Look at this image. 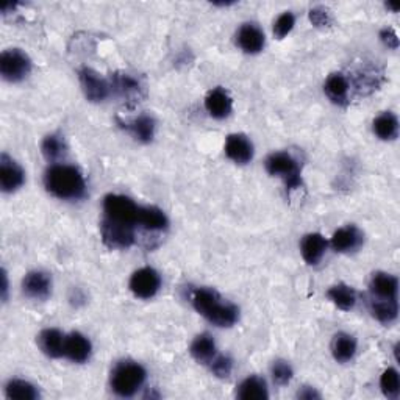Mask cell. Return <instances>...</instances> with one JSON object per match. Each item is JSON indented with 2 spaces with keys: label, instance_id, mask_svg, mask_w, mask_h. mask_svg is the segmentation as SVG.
I'll return each mask as SVG.
<instances>
[{
  "label": "cell",
  "instance_id": "obj_21",
  "mask_svg": "<svg viewBox=\"0 0 400 400\" xmlns=\"http://www.w3.org/2000/svg\"><path fill=\"white\" fill-rule=\"evenodd\" d=\"M349 82L343 74H332L324 85V91L333 104L346 105L349 99Z\"/></svg>",
  "mask_w": 400,
  "mask_h": 400
},
{
  "label": "cell",
  "instance_id": "obj_14",
  "mask_svg": "<svg viewBox=\"0 0 400 400\" xmlns=\"http://www.w3.org/2000/svg\"><path fill=\"white\" fill-rule=\"evenodd\" d=\"M91 355V343L85 334L72 332L64 339V356L74 363H85Z\"/></svg>",
  "mask_w": 400,
  "mask_h": 400
},
{
  "label": "cell",
  "instance_id": "obj_22",
  "mask_svg": "<svg viewBox=\"0 0 400 400\" xmlns=\"http://www.w3.org/2000/svg\"><path fill=\"white\" fill-rule=\"evenodd\" d=\"M114 91L119 94L122 99L136 102L141 99V85L136 78L128 74H114L113 86Z\"/></svg>",
  "mask_w": 400,
  "mask_h": 400
},
{
  "label": "cell",
  "instance_id": "obj_20",
  "mask_svg": "<svg viewBox=\"0 0 400 400\" xmlns=\"http://www.w3.org/2000/svg\"><path fill=\"white\" fill-rule=\"evenodd\" d=\"M191 355L195 361L210 366L217 356V349L214 339L210 334H199L191 344Z\"/></svg>",
  "mask_w": 400,
  "mask_h": 400
},
{
  "label": "cell",
  "instance_id": "obj_32",
  "mask_svg": "<svg viewBox=\"0 0 400 400\" xmlns=\"http://www.w3.org/2000/svg\"><path fill=\"white\" fill-rule=\"evenodd\" d=\"M380 388L383 391V394L388 399H397L400 394V377L396 369L388 368L382 374L380 378Z\"/></svg>",
  "mask_w": 400,
  "mask_h": 400
},
{
  "label": "cell",
  "instance_id": "obj_16",
  "mask_svg": "<svg viewBox=\"0 0 400 400\" xmlns=\"http://www.w3.org/2000/svg\"><path fill=\"white\" fill-rule=\"evenodd\" d=\"M363 239L365 236L355 225H347V227L334 231L332 236V247L341 253L353 252L363 244Z\"/></svg>",
  "mask_w": 400,
  "mask_h": 400
},
{
  "label": "cell",
  "instance_id": "obj_7",
  "mask_svg": "<svg viewBox=\"0 0 400 400\" xmlns=\"http://www.w3.org/2000/svg\"><path fill=\"white\" fill-rule=\"evenodd\" d=\"M135 229L133 225L104 219L100 225L102 239L110 249H128L135 243Z\"/></svg>",
  "mask_w": 400,
  "mask_h": 400
},
{
  "label": "cell",
  "instance_id": "obj_38",
  "mask_svg": "<svg viewBox=\"0 0 400 400\" xmlns=\"http://www.w3.org/2000/svg\"><path fill=\"white\" fill-rule=\"evenodd\" d=\"M299 399H305V400H313V399H319V392H316V389H313L310 387H305L303 389L299 391Z\"/></svg>",
  "mask_w": 400,
  "mask_h": 400
},
{
  "label": "cell",
  "instance_id": "obj_31",
  "mask_svg": "<svg viewBox=\"0 0 400 400\" xmlns=\"http://www.w3.org/2000/svg\"><path fill=\"white\" fill-rule=\"evenodd\" d=\"M42 155H44L49 162H58L64 155H66V144L58 135H49L42 141Z\"/></svg>",
  "mask_w": 400,
  "mask_h": 400
},
{
  "label": "cell",
  "instance_id": "obj_26",
  "mask_svg": "<svg viewBox=\"0 0 400 400\" xmlns=\"http://www.w3.org/2000/svg\"><path fill=\"white\" fill-rule=\"evenodd\" d=\"M369 310H370V313H372V316L377 319L378 322H382L384 325H389L397 319L399 303H397V301L370 299Z\"/></svg>",
  "mask_w": 400,
  "mask_h": 400
},
{
  "label": "cell",
  "instance_id": "obj_24",
  "mask_svg": "<svg viewBox=\"0 0 400 400\" xmlns=\"http://www.w3.org/2000/svg\"><path fill=\"white\" fill-rule=\"evenodd\" d=\"M138 227L145 230L159 231L167 227V217L157 207H140V216H138Z\"/></svg>",
  "mask_w": 400,
  "mask_h": 400
},
{
  "label": "cell",
  "instance_id": "obj_5",
  "mask_svg": "<svg viewBox=\"0 0 400 400\" xmlns=\"http://www.w3.org/2000/svg\"><path fill=\"white\" fill-rule=\"evenodd\" d=\"M266 171L274 177H280L288 189H296L302 185L301 167L286 152H275L269 155L266 159Z\"/></svg>",
  "mask_w": 400,
  "mask_h": 400
},
{
  "label": "cell",
  "instance_id": "obj_39",
  "mask_svg": "<svg viewBox=\"0 0 400 400\" xmlns=\"http://www.w3.org/2000/svg\"><path fill=\"white\" fill-rule=\"evenodd\" d=\"M6 293H8V281H6V274L4 272V288H2L4 299H6Z\"/></svg>",
  "mask_w": 400,
  "mask_h": 400
},
{
  "label": "cell",
  "instance_id": "obj_10",
  "mask_svg": "<svg viewBox=\"0 0 400 400\" xmlns=\"http://www.w3.org/2000/svg\"><path fill=\"white\" fill-rule=\"evenodd\" d=\"M25 174L13 158L6 154L0 157V188L4 193H13L24 185Z\"/></svg>",
  "mask_w": 400,
  "mask_h": 400
},
{
  "label": "cell",
  "instance_id": "obj_12",
  "mask_svg": "<svg viewBox=\"0 0 400 400\" xmlns=\"http://www.w3.org/2000/svg\"><path fill=\"white\" fill-rule=\"evenodd\" d=\"M225 155L238 164H247L253 158V144L243 133H234L225 141Z\"/></svg>",
  "mask_w": 400,
  "mask_h": 400
},
{
  "label": "cell",
  "instance_id": "obj_34",
  "mask_svg": "<svg viewBox=\"0 0 400 400\" xmlns=\"http://www.w3.org/2000/svg\"><path fill=\"white\" fill-rule=\"evenodd\" d=\"M272 378L274 382L280 384V387H285L291 382V378H293V368L289 366V363L286 361H281L277 360L272 365Z\"/></svg>",
  "mask_w": 400,
  "mask_h": 400
},
{
  "label": "cell",
  "instance_id": "obj_9",
  "mask_svg": "<svg viewBox=\"0 0 400 400\" xmlns=\"http://www.w3.org/2000/svg\"><path fill=\"white\" fill-rule=\"evenodd\" d=\"M78 77L86 99L91 102H104L108 97L111 86L96 71L91 68H82L78 71Z\"/></svg>",
  "mask_w": 400,
  "mask_h": 400
},
{
  "label": "cell",
  "instance_id": "obj_3",
  "mask_svg": "<svg viewBox=\"0 0 400 400\" xmlns=\"http://www.w3.org/2000/svg\"><path fill=\"white\" fill-rule=\"evenodd\" d=\"M145 369L135 361H121L111 372V388L121 397H132L145 382Z\"/></svg>",
  "mask_w": 400,
  "mask_h": 400
},
{
  "label": "cell",
  "instance_id": "obj_11",
  "mask_svg": "<svg viewBox=\"0 0 400 400\" xmlns=\"http://www.w3.org/2000/svg\"><path fill=\"white\" fill-rule=\"evenodd\" d=\"M370 299L375 301H397L399 281L394 275L377 272L369 281Z\"/></svg>",
  "mask_w": 400,
  "mask_h": 400
},
{
  "label": "cell",
  "instance_id": "obj_27",
  "mask_svg": "<svg viewBox=\"0 0 400 400\" xmlns=\"http://www.w3.org/2000/svg\"><path fill=\"white\" fill-rule=\"evenodd\" d=\"M374 133L383 141L396 140L399 133V121L396 114L384 111L380 116H377L374 121Z\"/></svg>",
  "mask_w": 400,
  "mask_h": 400
},
{
  "label": "cell",
  "instance_id": "obj_30",
  "mask_svg": "<svg viewBox=\"0 0 400 400\" xmlns=\"http://www.w3.org/2000/svg\"><path fill=\"white\" fill-rule=\"evenodd\" d=\"M5 394L14 400H35L38 399V389L25 380H10L5 387Z\"/></svg>",
  "mask_w": 400,
  "mask_h": 400
},
{
  "label": "cell",
  "instance_id": "obj_8",
  "mask_svg": "<svg viewBox=\"0 0 400 400\" xmlns=\"http://www.w3.org/2000/svg\"><path fill=\"white\" fill-rule=\"evenodd\" d=\"M162 286V279L152 267H141L130 279V289L140 299H152Z\"/></svg>",
  "mask_w": 400,
  "mask_h": 400
},
{
  "label": "cell",
  "instance_id": "obj_23",
  "mask_svg": "<svg viewBox=\"0 0 400 400\" xmlns=\"http://www.w3.org/2000/svg\"><path fill=\"white\" fill-rule=\"evenodd\" d=\"M332 353L333 358L339 363L351 361L356 353V341L347 333L334 334L332 341Z\"/></svg>",
  "mask_w": 400,
  "mask_h": 400
},
{
  "label": "cell",
  "instance_id": "obj_6",
  "mask_svg": "<svg viewBox=\"0 0 400 400\" xmlns=\"http://www.w3.org/2000/svg\"><path fill=\"white\" fill-rule=\"evenodd\" d=\"M32 71V61L27 54L19 49L5 50L0 56V74L6 82L18 83L24 80Z\"/></svg>",
  "mask_w": 400,
  "mask_h": 400
},
{
  "label": "cell",
  "instance_id": "obj_33",
  "mask_svg": "<svg viewBox=\"0 0 400 400\" xmlns=\"http://www.w3.org/2000/svg\"><path fill=\"white\" fill-rule=\"evenodd\" d=\"M294 25H296V18H294L293 13L285 11L283 14H280V16L277 18V20H275V24H274L275 38L283 40V38H285V36H288L291 33V30H293Z\"/></svg>",
  "mask_w": 400,
  "mask_h": 400
},
{
  "label": "cell",
  "instance_id": "obj_18",
  "mask_svg": "<svg viewBox=\"0 0 400 400\" xmlns=\"http://www.w3.org/2000/svg\"><path fill=\"white\" fill-rule=\"evenodd\" d=\"M327 246H329L327 244V239L319 234H310L307 236H303L301 244V252L303 260L311 266L317 265L324 257Z\"/></svg>",
  "mask_w": 400,
  "mask_h": 400
},
{
  "label": "cell",
  "instance_id": "obj_35",
  "mask_svg": "<svg viewBox=\"0 0 400 400\" xmlns=\"http://www.w3.org/2000/svg\"><path fill=\"white\" fill-rule=\"evenodd\" d=\"M208 368L212 369V372H213L216 377L225 378V377L230 375L231 368H234V363H231V360L229 358V356L217 353V356L212 361V365H210Z\"/></svg>",
  "mask_w": 400,
  "mask_h": 400
},
{
  "label": "cell",
  "instance_id": "obj_4",
  "mask_svg": "<svg viewBox=\"0 0 400 400\" xmlns=\"http://www.w3.org/2000/svg\"><path fill=\"white\" fill-rule=\"evenodd\" d=\"M104 219L138 227L140 205L126 195L108 194L104 199Z\"/></svg>",
  "mask_w": 400,
  "mask_h": 400
},
{
  "label": "cell",
  "instance_id": "obj_15",
  "mask_svg": "<svg viewBox=\"0 0 400 400\" xmlns=\"http://www.w3.org/2000/svg\"><path fill=\"white\" fill-rule=\"evenodd\" d=\"M205 108L208 114L214 119L229 118L234 108V100L229 96V92L222 88H214L207 94Z\"/></svg>",
  "mask_w": 400,
  "mask_h": 400
},
{
  "label": "cell",
  "instance_id": "obj_37",
  "mask_svg": "<svg viewBox=\"0 0 400 400\" xmlns=\"http://www.w3.org/2000/svg\"><path fill=\"white\" fill-rule=\"evenodd\" d=\"M380 40L383 41V44L388 46L389 49L399 47V38L392 28H383V30L380 32Z\"/></svg>",
  "mask_w": 400,
  "mask_h": 400
},
{
  "label": "cell",
  "instance_id": "obj_28",
  "mask_svg": "<svg viewBox=\"0 0 400 400\" xmlns=\"http://www.w3.org/2000/svg\"><path fill=\"white\" fill-rule=\"evenodd\" d=\"M327 296H329V299L343 311H351L356 303V294L353 288L344 285V283L332 286L329 291H327Z\"/></svg>",
  "mask_w": 400,
  "mask_h": 400
},
{
  "label": "cell",
  "instance_id": "obj_25",
  "mask_svg": "<svg viewBox=\"0 0 400 400\" xmlns=\"http://www.w3.org/2000/svg\"><path fill=\"white\" fill-rule=\"evenodd\" d=\"M238 397L243 400H266L269 397L266 382L257 375L246 378V380L239 384Z\"/></svg>",
  "mask_w": 400,
  "mask_h": 400
},
{
  "label": "cell",
  "instance_id": "obj_13",
  "mask_svg": "<svg viewBox=\"0 0 400 400\" xmlns=\"http://www.w3.org/2000/svg\"><path fill=\"white\" fill-rule=\"evenodd\" d=\"M23 289L25 296L36 301H46L52 293V280L46 272H28L23 280Z\"/></svg>",
  "mask_w": 400,
  "mask_h": 400
},
{
  "label": "cell",
  "instance_id": "obj_36",
  "mask_svg": "<svg viewBox=\"0 0 400 400\" xmlns=\"http://www.w3.org/2000/svg\"><path fill=\"white\" fill-rule=\"evenodd\" d=\"M310 20L316 27H329L332 24V16L329 10L317 6V8H313L310 11Z\"/></svg>",
  "mask_w": 400,
  "mask_h": 400
},
{
  "label": "cell",
  "instance_id": "obj_2",
  "mask_svg": "<svg viewBox=\"0 0 400 400\" xmlns=\"http://www.w3.org/2000/svg\"><path fill=\"white\" fill-rule=\"evenodd\" d=\"M46 189L63 200L82 199L86 191L83 176L74 166L55 164L49 167L44 176Z\"/></svg>",
  "mask_w": 400,
  "mask_h": 400
},
{
  "label": "cell",
  "instance_id": "obj_1",
  "mask_svg": "<svg viewBox=\"0 0 400 400\" xmlns=\"http://www.w3.org/2000/svg\"><path fill=\"white\" fill-rule=\"evenodd\" d=\"M191 302L199 315L217 327H231L239 319L236 305L225 302L214 289H195Z\"/></svg>",
  "mask_w": 400,
  "mask_h": 400
},
{
  "label": "cell",
  "instance_id": "obj_29",
  "mask_svg": "<svg viewBox=\"0 0 400 400\" xmlns=\"http://www.w3.org/2000/svg\"><path fill=\"white\" fill-rule=\"evenodd\" d=\"M138 141L141 143H150L155 136V121L147 114H143L140 118H136L127 126Z\"/></svg>",
  "mask_w": 400,
  "mask_h": 400
},
{
  "label": "cell",
  "instance_id": "obj_19",
  "mask_svg": "<svg viewBox=\"0 0 400 400\" xmlns=\"http://www.w3.org/2000/svg\"><path fill=\"white\" fill-rule=\"evenodd\" d=\"M64 339L66 337L56 329L42 330L38 337V344L41 351L50 358H61L64 356Z\"/></svg>",
  "mask_w": 400,
  "mask_h": 400
},
{
  "label": "cell",
  "instance_id": "obj_17",
  "mask_svg": "<svg viewBox=\"0 0 400 400\" xmlns=\"http://www.w3.org/2000/svg\"><path fill=\"white\" fill-rule=\"evenodd\" d=\"M236 41L246 54H258L265 47V33L255 24H244L238 30Z\"/></svg>",
  "mask_w": 400,
  "mask_h": 400
}]
</instances>
